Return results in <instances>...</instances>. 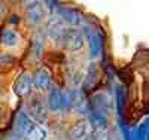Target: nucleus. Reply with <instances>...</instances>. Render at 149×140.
I'll return each mask as SVG.
<instances>
[{
    "mask_svg": "<svg viewBox=\"0 0 149 140\" xmlns=\"http://www.w3.org/2000/svg\"><path fill=\"white\" fill-rule=\"evenodd\" d=\"M66 30H67V29H66L64 22L61 21V20H55V18H52L51 21H49V22H48V27H46L48 36L51 37L52 40H55V42L63 40V36H64Z\"/></svg>",
    "mask_w": 149,
    "mask_h": 140,
    "instance_id": "11",
    "label": "nucleus"
},
{
    "mask_svg": "<svg viewBox=\"0 0 149 140\" xmlns=\"http://www.w3.org/2000/svg\"><path fill=\"white\" fill-rule=\"evenodd\" d=\"M48 107L51 110H54V112L72 109L69 94L63 93L61 90H57V88H52V90L49 91V95H48Z\"/></svg>",
    "mask_w": 149,
    "mask_h": 140,
    "instance_id": "2",
    "label": "nucleus"
},
{
    "mask_svg": "<svg viewBox=\"0 0 149 140\" xmlns=\"http://www.w3.org/2000/svg\"><path fill=\"white\" fill-rule=\"evenodd\" d=\"M115 101H116V112H118L119 121L122 122V112H124V90H122L119 85L115 88Z\"/></svg>",
    "mask_w": 149,
    "mask_h": 140,
    "instance_id": "15",
    "label": "nucleus"
},
{
    "mask_svg": "<svg viewBox=\"0 0 149 140\" xmlns=\"http://www.w3.org/2000/svg\"><path fill=\"white\" fill-rule=\"evenodd\" d=\"M57 14L63 22L73 25V27H78L84 21L81 12L74 8H70V6H57Z\"/></svg>",
    "mask_w": 149,
    "mask_h": 140,
    "instance_id": "3",
    "label": "nucleus"
},
{
    "mask_svg": "<svg viewBox=\"0 0 149 140\" xmlns=\"http://www.w3.org/2000/svg\"><path fill=\"white\" fill-rule=\"evenodd\" d=\"M29 110H30V115L36 119V122H45L46 121V116H48L46 104H45V101L39 95H34L30 100Z\"/></svg>",
    "mask_w": 149,
    "mask_h": 140,
    "instance_id": "6",
    "label": "nucleus"
},
{
    "mask_svg": "<svg viewBox=\"0 0 149 140\" xmlns=\"http://www.w3.org/2000/svg\"><path fill=\"white\" fill-rule=\"evenodd\" d=\"M85 37L88 40V46H90V55L91 58H97L102 52V37L93 27L85 25Z\"/></svg>",
    "mask_w": 149,
    "mask_h": 140,
    "instance_id": "7",
    "label": "nucleus"
},
{
    "mask_svg": "<svg viewBox=\"0 0 149 140\" xmlns=\"http://www.w3.org/2000/svg\"><path fill=\"white\" fill-rule=\"evenodd\" d=\"M110 107H112V103H110L109 97L104 94H97L90 101V112L100 113V115H104V116L109 115Z\"/></svg>",
    "mask_w": 149,
    "mask_h": 140,
    "instance_id": "10",
    "label": "nucleus"
},
{
    "mask_svg": "<svg viewBox=\"0 0 149 140\" xmlns=\"http://www.w3.org/2000/svg\"><path fill=\"white\" fill-rule=\"evenodd\" d=\"M121 128H122V136H124V140H136V133H130V130L127 127H124L121 124Z\"/></svg>",
    "mask_w": 149,
    "mask_h": 140,
    "instance_id": "17",
    "label": "nucleus"
},
{
    "mask_svg": "<svg viewBox=\"0 0 149 140\" xmlns=\"http://www.w3.org/2000/svg\"><path fill=\"white\" fill-rule=\"evenodd\" d=\"M46 8L40 2H33L27 8V20L31 25H40L45 20Z\"/></svg>",
    "mask_w": 149,
    "mask_h": 140,
    "instance_id": "9",
    "label": "nucleus"
},
{
    "mask_svg": "<svg viewBox=\"0 0 149 140\" xmlns=\"http://www.w3.org/2000/svg\"><path fill=\"white\" fill-rule=\"evenodd\" d=\"M31 88H33V76L29 72H24L21 73L18 78L14 82V91L17 95L19 97H27L31 93Z\"/></svg>",
    "mask_w": 149,
    "mask_h": 140,
    "instance_id": "5",
    "label": "nucleus"
},
{
    "mask_svg": "<svg viewBox=\"0 0 149 140\" xmlns=\"http://www.w3.org/2000/svg\"><path fill=\"white\" fill-rule=\"evenodd\" d=\"M2 43L6 46H15L18 43V34L10 29H5L2 31Z\"/></svg>",
    "mask_w": 149,
    "mask_h": 140,
    "instance_id": "14",
    "label": "nucleus"
},
{
    "mask_svg": "<svg viewBox=\"0 0 149 140\" xmlns=\"http://www.w3.org/2000/svg\"><path fill=\"white\" fill-rule=\"evenodd\" d=\"M67 94H69L72 109H76L81 113H90V101L86 100V97L84 95L81 90H72V91H67Z\"/></svg>",
    "mask_w": 149,
    "mask_h": 140,
    "instance_id": "8",
    "label": "nucleus"
},
{
    "mask_svg": "<svg viewBox=\"0 0 149 140\" xmlns=\"http://www.w3.org/2000/svg\"><path fill=\"white\" fill-rule=\"evenodd\" d=\"M17 134L21 140H46L48 133L42 125L33 121L26 112H19L17 115Z\"/></svg>",
    "mask_w": 149,
    "mask_h": 140,
    "instance_id": "1",
    "label": "nucleus"
},
{
    "mask_svg": "<svg viewBox=\"0 0 149 140\" xmlns=\"http://www.w3.org/2000/svg\"><path fill=\"white\" fill-rule=\"evenodd\" d=\"M64 46L70 51H79L84 46V33L78 29H67L63 36Z\"/></svg>",
    "mask_w": 149,
    "mask_h": 140,
    "instance_id": "4",
    "label": "nucleus"
},
{
    "mask_svg": "<svg viewBox=\"0 0 149 140\" xmlns=\"http://www.w3.org/2000/svg\"><path fill=\"white\" fill-rule=\"evenodd\" d=\"M33 86L37 91H51L52 90V79L46 70H39L33 76Z\"/></svg>",
    "mask_w": 149,
    "mask_h": 140,
    "instance_id": "12",
    "label": "nucleus"
},
{
    "mask_svg": "<svg viewBox=\"0 0 149 140\" xmlns=\"http://www.w3.org/2000/svg\"><path fill=\"white\" fill-rule=\"evenodd\" d=\"M90 134H91V128H90V124L86 121L76 122L69 130V136L72 140H85Z\"/></svg>",
    "mask_w": 149,
    "mask_h": 140,
    "instance_id": "13",
    "label": "nucleus"
},
{
    "mask_svg": "<svg viewBox=\"0 0 149 140\" xmlns=\"http://www.w3.org/2000/svg\"><path fill=\"white\" fill-rule=\"evenodd\" d=\"M134 133H136V140H149V119L142 122Z\"/></svg>",
    "mask_w": 149,
    "mask_h": 140,
    "instance_id": "16",
    "label": "nucleus"
},
{
    "mask_svg": "<svg viewBox=\"0 0 149 140\" xmlns=\"http://www.w3.org/2000/svg\"><path fill=\"white\" fill-rule=\"evenodd\" d=\"M0 140H2V137H0Z\"/></svg>",
    "mask_w": 149,
    "mask_h": 140,
    "instance_id": "18",
    "label": "nucleus"
}]
</instances>
